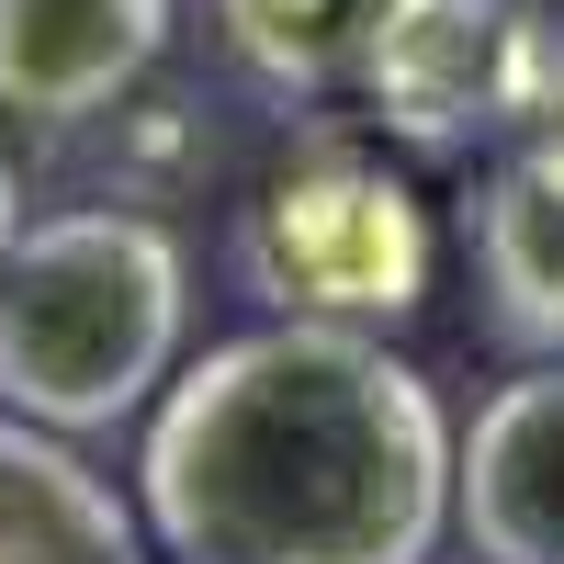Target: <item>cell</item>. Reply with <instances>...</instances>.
Here are the masks:
<instances>
[{
  "mask_svg": "<svg viewBox=\"0 0 564 564\" xmlns=\"http://www.w3.org/2000/svg\"><path fill=\"white\" fill-rule=\"evenodd\" d=\"M452 417L350 316H271L148 417L135 520L170 564H430L452 542Z\"/></svg>",
  "mask_w": 564,
  "mask_h": 564,
  "instance_id": "cell-1",
  "label": "cell"
},
{
  "mask_svg": "<svg viewBox=\"0 0 564 564\" xmlns=\"http://www.w3.org/2000/svg\"><path fill=\"white\" fill-rule=\"evenodd\" d=\"M193 316V260L135 204H68L34 215L0 260V406L34 430H113L135 417Z\"/></svg>",
  "mask_w": 564,
  "mask_h": 564,
  "instance_id": "cell-2",
  "label": "cell"
},
{
  "mask_svg": "<svg viewBox=\"0 0 564 564\" xmlns=\"http://www.w3.org/2000/svg\"><path fill=\"white\" fill-rule=\"evenodd\" d=\"M238 271L282 316L395 327V316L430 305V215L372 148L316 135L305 159H282L260 181V204L238 226Z\"/></svg>",
  "mask_w": 564,
  "mask_h": 564,
  "instance_id": "cell-3",
  "label": "cell"
},
{
  "mask_svg": "<svg viewBox=\"0 0 564 564\" xmlns=\"http://www.w3.org/2000/svg\"><path fill=\"white\" fill-rule=\"evenodd\" d=\"M452 531L475 564H564V361L497 384L452 441Z\"/></svg>",
  "mask_w": 564,
  "mask_h": 564,
  "instance_id": "cell-4",
  "label": "cell"
},
{
  "mask_svg": "<svg viewBox=\"0 0 564 564\" xmlns=\"http://www.w3.org/2000/svg\"><path fill=\"white\" fill-rule=\"evenodd\" d=\"M350 102H372V124H395L406 148L508 124V0H395Z\"/></svg>",
  "mask_w": 564,
  "mask_h": 564,
  "instance_id": "cell-5",
  "label": "cell"
},
{
  "mask_svg": "<svg viewBox=\"0 0 564 564\" xmlns=\"http://www.w3.org/2000/svg\"><path fill=\"white\" fill-rule=\"evenodd\" d=\"M170 45V0H0V113L90 124Z\"/></svg>",
  "mask_w": 564,
  "mask_h": 564,
  "instance_id": "cell-6",
  "label": "cell"
},
{
  "mask_svg": "<svg viewBox=\"0 0 564 564\" xmlns=\"http://www.w3.org/2000/svg\"><path fill=\"white\" fill-rule=\"evenodd\" d=\"M463 238H475L497 339L564 361V159L553 148H508L486 170L475 215H463Z\"/></svg>",
  "mask_w": 564,
  "mask_h": 564,
  "instance_id": "cell-7",
  "label": "cell"
},
{
  "mask_svg": "<svg viewBox=\"0 0 564 564\" xmlns=\"http://www.w3.org/2000/svg\"><path fill=\"white\" fill-rule=\"evenodd\" d=\"M0 564H148V520L68 452V430L0 406Z\"/></svg>",
  "mask_w": 564,
  "mask_h": 564,
  "instance_id": "cell-8",
  "label": "cell"
},
{
  "mask_svg": "<svg viewBox=\"0 0 564 564\" xmlns=\"http://www.w3.org/2000/svg\"><path fill=\"white\" fill-rule=\"evenodd\" d=\"M395 0H215L226 57L282 102H350Z\"/></svg>",
  "mask_w": 564,
  "mask_h": 564,
  "instance_id": "cell-9",
  "label": "cell"
},
{
  "mask_svg": "<svg viewBox=\"0 0 564 564\" xmlns=\"http://www.w3.org/2000/svg\"><path fill=\"white\" fill-rule=\"evenodd\" d=\"M508 135L564 159V0H508Z\"/></svg>",
  "mask_w": 564,
  "mask_h": 564,
  "instance_id": "cell-10",
  "label": "cell"
},
{
  "mask_svg": "<svg viewBox=\"0 0 564 564\" xmlns=\"http://www.w3.org/2000/svg\"><path fill=\"white\" fill-rule=\"evenodd\" d=\"M12 238H23V181H12V148H0V260H12Z\"/></svg>",
  "mask_w": 564,
  "mask_h": 564,
  "instance_id": "cell-11",
  "label": "cell"
}]
</instances>
